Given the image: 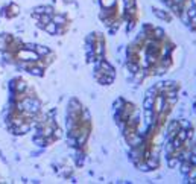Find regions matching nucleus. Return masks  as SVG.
Here are the masks:
<instances>
[{"label": "nucleus", "mask_w": 196, "mask_h": 184, "mask_svg": "<svg viewBox=\"0 0 196 184\" xmlns=\"http://www.w3.org/2000/svg\"><path fill=\"white\" fill-rule=\"evenodd\" d=\"M180 164H181V160H180V157H178L176 154L167 157V166L170 169H178V168H180Z\"/></svg>", "instance_id": "nucleus-2"}, {"label": "nucleus", "mask_w": 196, "mask_h": 184, "mask_svg": "<svg viewBox=\"0 0 196 184\" xmlns=\"http://www.w3.org/2000/svg\"><path fill=\"white\" fill-rule=\"evenodd\" d=\"M35 50H37L38 55H47L49 52H50L47 47H44V46H35Z\"/></svg>", "instance_id": "nucleus-8"}, {"label": "nucleus", "mask_w": 196, "mask_h": 184, "mask_svg": "<svg viewBox=\"0 0 196 184\" xmlns=\"http://www.w3.org/2000/svg\"><path fill=\"white\" fill-rule=\"evenodd\" d=\"M178 125H180V128H182V129H190L192 128L190 120H187V119H180L178 120Z\"/></svg>", "instance_id": "nucleus-6"}, {"label": "nucleus", "mask_w": 196, "mask_h": 184, "mask_svg": "<svg viewBox=\"0 0 196 184\" xmlns=\"http://www.w3.org/2000/svg\"><path fill=\"white\" fill-rule=\"evenodd\" d=\"M55 137H61V129H55Z\"/></svg>", "instance_id": "nucleus-12"}, {"label": "nucleus", "mask_w": 196, "mask_h": 184, "mask_svg": "<svg viewBox=\"0 0 196 184\" xmlns=\"http://www.w3.org/2000/svg\"><path fill=\"white\" fill-rule=\"evenodd\" d=\"M190 2H192V5H195V6H196V0H190Z\"/></svg>", "instance_id": "nucleus-13"}, {"label": "nucleus", "mask_w": 196, "mask_h": 184, "mask_svg": "<svg viewBox=\"0 0 196 184\" xmlns=\"http://www.w3.org/2000/svg\"><path fill=\"white\" fill-rule=\"evenodd\" d=\"M52 21L55 23V24H58V26H59V24H62V23L66 21V19H64L62 15H59V14H58V15H53V17H52Z\"/></svg>", "instance_id": "nucleus-7"}, {"label": "nucleus", "mask_w": 196, "mask_h": 184, "mask_svg": "<svg viewBox=\"0 0 196 184\" xmlns=\"http://www.w3.org/2000/svg\"><path fill=\"white\" fill-rule=\"evenodd\" d=\"M154 103H155V98H152V96H145V101H143V108L154 110Z\"/></svg>", "instance_id": "nucleus-4"}, {"label": "nucleus", "mask_w": 196, "mask_h": 184, "mask_svg": "<svg viewBox=\"0 0 196 184\" xmlns=\"http://www.w3.org/2000/svg\"><path fill=\"white\" fill-rule=\"evenodd\" d=\"M68 143H70V146H76V145H78L76 138H68Z\"/></svg>", "instance_id": "nucleus-10"}, {"label": "nucleus", "mask_w": 196, "mask_h": 184, "mask_svg": "<svg viewBox=\"0 0 196 184\" xmlns=\"http://www.w3.org/2000/svg\"><path fill=\"white\" fill-rule=\"evenodd\" d=\"M145 161L148 163L149 166V169L152 170V169H157L158 168V164H160V158H158V154L157 152H150V155H148Z\"/></svg>", "instance_id": "nucleus-1"}, {"label": "nucleus", "mask_w": 196, "mask_h": 184, "mask_svg": "<svg viewBox=\"0 0 196 184\" xmlns=\"http://www.w3.org/2000/svg\"><path fill=\"white\" fill-rule=\"evenodd\" d=\"M173 3H176V5H182L184 3V0H172Z\"/></svg>", "instance_id": "nucleus-11"}, {"label": "nucleus", "mask_w": 196, "mask_h": 184, "mask_svg": "<svg viewBox=\"0 0 196 184\" xmlns=\"http://www.w3.org/2000/svg\"><path fill=\"white\" fill-rule=\"evenodd\" d=\"M189 161L192 163V166H196V154H190V158Z\"/></svg>", "instance_id": "nucleus-9"}, {"label": "nucleus", "mask_w": 196, "mask_h": 184, "mask_svg": "<svg viewBox=\"0 0 196 184\" xmlns=\"http://www.w3.org/2000/svg\"><path fill=\"white\" fill-rule=\"evenodd\" d=\"M154 14L158 17V19H161V20H172V15L169 14V11H163V9H154Z\"/></svg>", "instance_id": "nucleus-3"}, {"label": "nucleus", "mask_w": 196, "mask_h": 184, "mask_svg": "<svg viewBox=\"0 0 196 184\" xmlns=\"http://www.w3.org/2000/svg\"><path fill=\"white\" fill-rule=\"evenodd\" d=\"M44 29H46V32L47 34H56L58 32V24H55V23H53V21H49L46 26H44Z\"/></svg>", "instance_id": "nucleus-5"}]
</instances>
